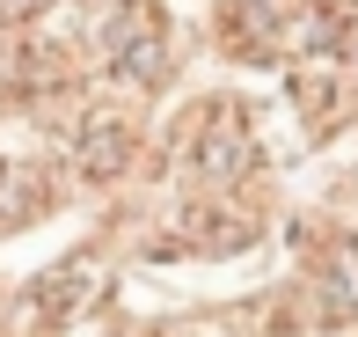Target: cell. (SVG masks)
I'll use <instances>...</instances> for the list:
<instances>
[{
	"label": "cell",
	"instance_id": "6da1fadb",
	"mask_svg": "<svg viewBox=\"0 0 358 337\" xmlns=\"http://www.w3.org/2000/svg\"><path fill=\"white\" fill-rule=\"evenodd\" d=\"M161 67H169L161 15L154 8H132L117 29H110V74H117V81H161Z\"/></svg>",
	"mask_w": 358,
	"mask_h": 337
},
{
	"label": "cell",
	"instance_id": "7a4b0ae2",
	"mask_svg": "<svg viewBox=\"0 0 358 337\" xmlns=\"http://www.w3.org/2000/svg\"><path fill=\"white\" fill-rule=\"evenodd\" d=\"M241 169H249V132H241L234 110H213V125L190 139V176L198 184H234Z\"/></svg>",
	"mask_w": 358,
	"mask_h": 337
},
{
	"label": "cell",
	"instance_id": "3957f363",
	"mask_svg": "<svg viewBox=\"0 0 358 337\" xmlns=\"http://www.w3.org/2000/svg\"><path fill=\"white\" fill-rule=\"evenodd\" d=\"M124 162H132V132H124L117 118H95L88 132L73 139V169L88 176V184H110V176H117Z\"/></svg>",
	"mask_w": 358,
	"mask_h": 337
},
{
	"label": "cell",
	"instance_id": "277c9868",
	"mask_svg": "<svg viewBox=\"0 0 358 337\" xmlns=\"http://www.w3.org/2000/svg\"><path fill=\"white\" fill-rule=\"evenodd\" d=\"M95 286H103V264H95V256H66V264H52L37 286H29V301L52 308V315H66V308H80V301L95 294Z\"/></svg>",
	"mask_w": 358,
	"mask_h": 337
},
{
	"label": "cell",
	"instance_id": "5b68a950",
	"mask_svg": "<svg viewBox=\"0 0 358 337\" xmlns=\"http://www.w3.org/2000/svg\"><path fill=\"white\" fill-rule=\"evenodd\" d=\"M292 29V0H241L234 8V44L241 52H278Z\"/></svg>",
	"mask_w": 358,
	"mask_h": 337
},
{
	"label": "cell",
	"instance_id": "8992f818",
	"mask_svg": "<svg viewBox=\"0 0 358 337\" xmlns=\"http://www.w3.org/2000/svg\"><path fill=\"white\" fill-rule=\"evenodd\" d=\"M37 176L29 169H0V228H22V220H37L44 213V198H37Z\"/></svg>",
	"mask_w": 358,
	"mask_h": 337
},
{
	"label": "cell",
	"instance_id": "52a82bcc",
	"mask_svg": "<svg viewBox=\"0 0 358 337\" xmlns=\"http://www.w3.org/2000/svg\"><path fill=\"white\" fill-rule=\"evenodd\" d=\"M183 228L198 235V242H213V256H227V249H241V242H249V220H227V213H213V205H198Z\"/></svg>",
	"mask_w": 358,
	"mask_h": 337
},
{
	"label": "cell",
	"instance_id": "ba28073f",
	"mask_svg": "<svg viewBox=\"0 0 358 337\" xmlns=\"http://www.w3.org/2000/svg\"><path fill=\"white\" fill-rule=\"evenodd\" d=\"M44 0H0V22H22V15H37Z\"/></svg>",
	"mask_w": 358,
	"mask_h": 337
}]
</instances>
